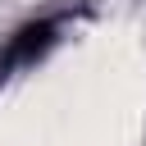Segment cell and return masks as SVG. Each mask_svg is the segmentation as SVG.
<instances>
[{"mask_svg":"<svg viewBox=\"0 0 146 146\" xmlns=\"http://www.w3.org/2000/svg\"><path fill=\"white\" fill-rule=\"evenodd\" d=\"M55 32H59V23H55V18H41V23L18 27V32L9 36L5 55H0V73H9V68H18V64H32L36 55H46V50L55 46Z\"/></svg>","mask_w":146,"mask_h":146,"instance_id":"obj_1","label":"cell"}]
</instances>
